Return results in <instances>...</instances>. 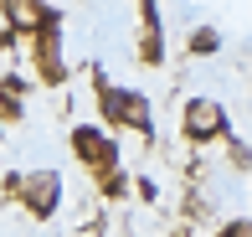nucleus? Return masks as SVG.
I'll return each mask as SVG.
<instances>
[{
	"label": "nucleus",
	"instance_id": "nucleus-1",
	"mask_svg": "<svg viewBox=\"0 0 252 237\" xmlns=\"http://www.w3.org/2000/svg\"><path fill=\"white\" fill-rule=\"evenodd\" d=\"M98 108L113 129H134L144 139H155V103L144 93H134V88H113L103 72H98Z\"/></svg>",
	"mask_w": 252,
	"mask_h": 237
},
{
	"label": "nucleus",
	"instance_id": "nucleus-4",
	"mask_svg": "<svg viewBox=\"0 0 252 237\" xmlns=\"http://www.w3.org/2000/svg\"><path fill=\"white\" fill-rule=\"evenodd\" d=\"M72 144H77V160L93 165V170H119V139L108 129H93V124H77L72 129Z\"/></svg>",
	"mask_w": 252,
	"mask_h": 237
},
{
	"label": "nucleus",
	"instance_id": "nucleus-2",
	"mask_svg": "<svg viewBox=\"0 0 252 237\" xmlns=\"http://www.w3.org/2000/svg\"><path fill=\"white\" fill-rule=\"evenodd\" d=\"M31 67H36L41 83H62L67 77V57H62V16L47 10V21H41L36 31H31Z\"/></svg>",
	"mask_w": 252,
	"mask_h": 237
},
{
	"label": "nucleus",
	"instance_id": "nucleus-6",
	"mask_svg": "<svg viewBox=\"0 0 252 237\" xmlns=\"http://www.w3.org/2000/svg\"><path fill=\"white\" fill-rule=\"evenodd\" d=\"M0 10H5V21L21 31V36H31V31L47 21V10H52V5H41V0H0Z\"/></svg>",
	"mask_w": 252,
	"mask_h": 237
},
{
	"label": "nucleus",
	"instance_id": "nucleus-8",
	"mask_svg": "<svg viewBox=\"0 0 252 237\" xmlns=\"http://www.w3.org/2000/svg\"><path fill=\"white\" fill-rule=\"evenodd\" d=\"M216 47H221V36H216L211 26H201V31H190V52H206V57H211Z\"/></svg>",
	"mask_w": 252,
	"mask_h": 237
},
{
	"label": "nucleus",
	"instance_id": "nucleus-9",
	"mask_svg": "<svg viewBox=\"0 0 252 237\" xmlns=\"http://www.w3.org/2000/svg\"><path fill=\"white\" fill-rule=\"evenodd\" d=\"M252 227H247V217H232V222H226V227H221V237H247Z\"/></svg>",
	"mask_w": 252,
	"mask_h": 237
},
{
	"label": "nucleus",
	"instance_id": "nucleus-3",
	"mask_svg": "<svg viewBox=\"0 0 252 237\" xmlns=\"http://www.w3.org/2000/svg\"><path fill=\"white\" fill-rule=\"evenodd\" d=\"M180 129H186L190 144H206V139H221V134H232V124H226V108L216 103V98H190L186 114H180Z\"/></svg>",
	"mask_w": 252,
	"mask_h": 237
},
{
	"label": "nucleus",
	"instance_id": "nucleus-7",
	"mask_svg": "<svg viewBox=\"0 0 252 237\" xmlns=\"http://www.w3.org/2000/svg\"><path fill=\"white\" fill-rule=\"evenodd\" d=\"M21 98H26V83H21V77H5V83H0V108H5L10 119L21 114Z\"/></svg>",
	"mask_w": 252,
	"mask_h": 237
},
{
	"label": "nucleus",
	"instance_id": "nucleus-5",
	"mask_svg": "<svg viewBox=\"0 0 252 237\" xmlns=\"http://www.w3.org/2000/svg\"><path fill=\"white\" fill-rule=\"evenodd\" d=\"M16 186H21L26 211H31V217H41V222L62 206V175H57V170H31V175H21Z\"/></svg>",
	"mask_w": 252,
	"mask_h": 237
}]
</instances>
